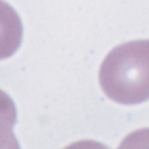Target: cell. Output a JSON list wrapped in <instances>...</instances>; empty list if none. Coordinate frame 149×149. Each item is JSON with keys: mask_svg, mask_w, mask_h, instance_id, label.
<instances>
[{"mask_svg": "<svg viewBox=\"0 0 149 149\" xmlns=\"http://www.w3.org/2000/svg\"><path fill=\"white\" fill-rule=\"evenodd\" d=\"M99 83L111 100L133 105L149 99V40L114 47L99 69Z\"/></svg>", "mask_w": 149, "mask_h": 149, "instance_id": "obj_1", "label": "cell"}, {"mask_svg": "<svg viewBox=\"0 0 149 149\" xmlns=\"http://www.w3.org/2000/svg\"><path fill=\"white\" fill-rule=\"evenodd\" d=\"M22 41L21 19L14 8L0 0V59L8 58L20 47Z\"/></svg>", "mask_w": 149, "mask_h": 149, "instance_id": "obj_2", "label": "cell"}, {"mask_svg": "<svg viewBox=\"0 0 149 149\" xmlns=\"http://www.w3.org/2000/svg\"><path fill=\"white\" fill-rule=\"evenodd\" d=\"M16 121V108L12 98L0 90V149H20L13 134Z\"/></svg>", "mask_w": 149, "mask_h": 149, "instance_id": "obj_3", "label": "cell"}, {"mask_svg": "<svg viewBox=\"0 0 149 149\" xmlns=\"http://www.w3.org/2000/svg\"><path fill=\"white\" fill-rule=\"evenodd\" d=\"M116 149H149V128H140L129 133Z\"/></svg>", "mask_w": 149, "mask_h": 149, "instance_id": "obj_4", "label": "cell"}, {"mask_svg": "<svg viewBox=\"0 0 149 149\" xmlns=\"http://www.w3.org/2000/svg\"><path fill=\"white\" fill-rule=\"evenodd\" d=\"M63 149H109L104 143L93 140H79L76 142L70 143L69 146L64 147Z\"/></svg>", "mask_w": 149, "mask_h": 149, "instance_id": "obj_5", "label": "cell"}]
</instances>
